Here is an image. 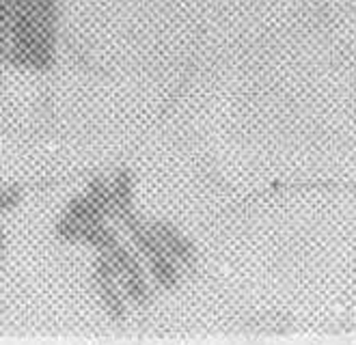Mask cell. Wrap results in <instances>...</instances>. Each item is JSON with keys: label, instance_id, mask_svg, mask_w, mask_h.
<instances>
[{"label": "cell", "instance_id": "11", "mask_svg": "<svg viewBox=\"0 0 356 345\" xmlns=\"http://www.w3.org/2000/svg\"><path fill=\"white\" fill-rule=\"evenodd\" d=\"M9 46V0H0V65L5 63Z\"/></svg>", "mask_w": 356, "mask_h": 345}, {"label": "cell", "instance_id": "7", "mask_svg": "<svg viewBox=\"0 0 356 345\" xmlns=\"http://www.w3.org/2000/svg\"><path fill=\"white\" fill-rule=\"evenodd\" d=\"M76 242L87 244L97 252H108L115 244H119V233L108 223H78Z\"/></svg>", "mask_w": 356, "mask_h": 345}, {"label": "cell", "instance_id": "3", "mask_svg": "<svg viewBox=\"0 0 356 345\" xmlns=\"http://www.w3.org/2000/svg\"><path fill=\"white\" fill-rule=\"evenodd\" d=\"M93 287L99 298V305L104 313L108 315V319L117 326H123L128 319V307H125V296L121 291L119 278L115 272V266L111 264V259L99 252V257L93 264Z\"/></svg>", "mask_w": 356, "mask_h": 345}, {"label": "cell", "instance_id": "2", "mask_svg": "<svg viewBox=\"0 0 356 345\" xmlns=\"http://www.w3.org/2000/svg\"><path fill=\"white\" fill-rule=\"evenodd\" d=\"M104 255H106L111 259V264L115 266V272H117L125 300H130L138 309H147L154 302V285H152V278H149L147 270H145V266L140 262V255L134 248L125 246L121 242L115 244Z\"/></svg>", "mask_w": 356, "mask_h": 345}, {"label": "cell", "instance_id": "9", "mask_svg": "<svg viewBox=\"0 0 356 345\" xmlns=\"http://www.w3.org/2000/svg\"><path fill=\"white\" fill-rule=\"evenodd\" d=\"M87 197L93 201V205L102 211L106 220H113V192H111V182L104 177H93L87 184Z\"/></svg>", "mask_w": 356, "mask_h": 345}, {"label": "cell", "instance_id": "6", "mask_svg": "<svg viewBox=\"0 0 356 345\" xmlns=\"http://www.w3.org/2000/svg\"><path fill=\"white\" fill-rule=\"evenodd\" d=\"M113 192V220L123 225L136 214L134 207V175L130 168H119L111 179Z\"/></svg>", "mask_w": 356, "mask_h": 345}, {"label": "cell", "instance_id": "5", "mask_svg": "<svg viewBox=\"0 0 356 345\" xmlns=\"http://www.w3.org/2000/svg\"><path fill=\"white\" fill-rule=\"evenodd\" d=\"M147 262V274L152 278V283L162 289V291H175L181 285V266L175 259L166 252L162 246L149 252L147 257H143Z\"/></svg>", "mask_w": 356, "mask_h": 345}, {"label": "cell", "instance_id": "10", "mask_svg": "<svg viewBox=\"0 0 356 345\" xmlns=\"http://www.w3.org/2000/svg\"><path fill=\"white\" fill-rule=\"evenodd\" d=\"M24 199V190L22 186H5V188H0V216L11 211L13 207H17L19 203H22Z\"/></svg>", "mask_w": 356, "mask_h": 345}, {"label": "cell", "instance_id": "1", "mask_svg": "<svg viewBox=\"0 0 356 345\" xmlns=\"http://www.w3.org/2000/svg\"><path fill=\"white\" fill-rule=\"evenodd\" d=\"M58 15V0H9L5 63L31 72L52 70L56 63Z\"/></svg>", "mask_w": 356, "mask_h": 345}, {"label": "cell", "instance_id": "4", "mask_svg": "<svg viewBox=\"0 0 356 345\" xmlns=\"http://www.w3.org/2000/svg\"><path fill=\"white\" fill-rule=\"evenodd\" d=\"M149 227L162 248L175 259L181 270H193L197 266V248L177 227H173L169 220H149Z\"/></svg>", "mask_w": 356, "mask_h": 345}, {"label": "cell", "instance_id": "8", "mask_svg": "<svg viewBox=\"0 0 356 345\" xmlns=\"http://www.w3.org/2000/svg\"><path fill=\"white\" fill-rule=\"evenodd\" d=\"M63 216L70 220H76V223H108L87 194H78V197H74L70 203H65Z\"/></svg>", "mask_w": 356, "mask_h": 345}]
</instances>
